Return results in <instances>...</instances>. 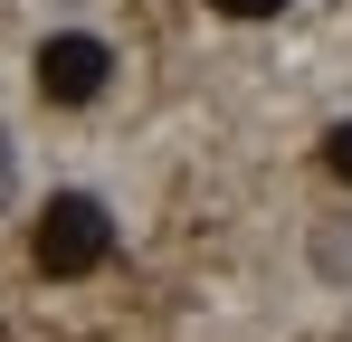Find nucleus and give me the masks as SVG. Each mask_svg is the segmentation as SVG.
I'll return each mask as SVG.
<instances>
[{
    "label": "nucleus",
    "instance_id": "obj_4",
    "mask_svg": "<svg viewBox=\"0 0 352 342\" xmlns=\"http://www.w3.org/2000/svg\"><path fill=\"white\" fill-rule=\"evenodd\" d=\"M324 171H333V181H352V124H333V133H324Z\"/></svg>",
    "mask_w": 352,
    "mask_h": 342
},
{
    "label": "nucleus",
    "instance_id": "obj_3",
    "mask_svg": "<svg viewBox=\"0 0 352 342\" xmlns=\"http://www.w3.org/2000/svg\"><path fill=\"white\" fill-rule=\"evenodd\" d=\"M314 266H324V276H352V228H343V219L314 228Z\"/></svg>",
    "mask_w": 352,
    "mask_h": 342
},
{
    "label": "nucleus",
    "instance_id": "obj_2",
    "mask_svg": "<svg viewBox=\"0 0 352 342\" xmlns=\"http://www.w3.org/2000/svg\"><path fill=\"white\" fill-rule=\"evenodd\" d=\"M29 76H38V95H48V105H96V95H105V76H115V48H105L96 29H58V38H38Z\"/></svg>",
    "mask_w": 352,
    "mask_h": 342
},
{
    "label": "nucleus",
    "instance_id": "obj_5",
    "mask_svg": "<svg viewBox=\"0 0 352 342\" xmlns=\"http://www.w3.org/2000/svg\"><path fill=\"white\" fill-rule=\"evenodd\" d=\"M10 200H19V143L0 133V209H10Z\"/></svg>",
    "mask_w": 352,
    "mask_h": 342
},
{
    "label": "nucleus",
    "instance_id": "obj_1",
    "mask_svg": "<svg viewBox=\"0 0 352 342\" xmlns=\"http://www.w3.org/2000/svg\"><path fill=\"white\" fill-rule=\"evenodd\" d=\"M29 257H38V276H96L105 257H115V219H105V200H86V190H58L38 228H29Z\"/></svg>",
    "mask_w": 352,
    "mask_h": 342
},
{
    "label": "nucleus",
    "instance_id": "obj_6",
    "mask_svg": "<svg viewBox=\"0 0 352 342\" xmlns=\"http://www.w3.org/2000/svg\"><path fill=\"white\" fill-rule=\"evenodd\" d=\"M219 10H229V19H276L286 0H219Z\"/></svg>",
    "mask_w": 352,
    "mask_h": 342
}]
</instances>
